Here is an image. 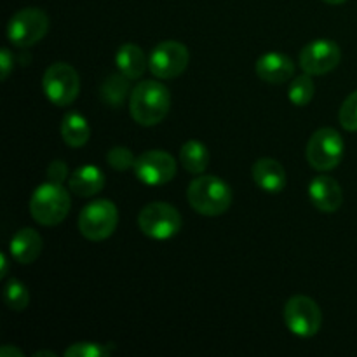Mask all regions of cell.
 Here are the masks:
<instances>
[{"mask_svg": "<svg viewBox=\"0 0 357 357\" xmlns=\"http://www.w3.org/2000/svg\"><path fill=\"white\" fill-rule=\"evenodd\" d=\"M180 162L190 174H202L209 164L208 146L197 139H190L180 149Z\"/></svg>", "mask_w": 357, "mask_h": 357, "instance_id": "cell-20", "label": "cell"}, {"mask_svg": "<svg viewBox=\"0 0 357 357\" xmlns=\"http://www.w3.org/2000/svg\"><path fill=\"white\" fill-rule=\"evenodd\" d=\"M3 302H6V305L10 310L21 312L30 303V291H28V288L21 281L10 279L6 284V288H3Z\"/></svg>", "mask_w": 357, "mask_h": 357, "instance_id": "cell-23", "label": "cell"}, {"mask_svg": "<svg viewBox=\"0 0 357 357\" xmlns=\"http://www.w3.org/2000/svg\"><path fill=\"white\" fill-rule=\"evenodd\" d=\"M251 176H253L255 183L268 194H279L286 187L284 167L281 166V162L271 159V157L258 159L251 167Z\"/></svg>", "mask_w": 357, "mask_h": 357, "instance_id": "cell-15", "label": "cell"}, {"mask_svg": "<svg viewBox=\"0 0 357 357\" xmlns=\"http://www.w3.org/2000/svg\"><path fill=\"white\" fill-rule=\"evenodd\" d=\"M309 199L319 211L335 213L340 209L342 202H344V192L335 178L321 174L310 181Z\"/></svg>", "mask_w": 357, "mask_h": 357, "instance_id": "cell-13", "label": "cell"}, {"mask_svg": "<svg viewBox=\"0 0 357 357\" xmlns=\"http://www.w3.org/2000/svg\"><path fill=\"white\" fill-rule=\"evenodd\" d=\"M112 347L94 342H77L65 351V357H107Z\"/></svg>", "mask_w": 357, "mask_h": 357, "instance_id": "cell-24", "label": "cell"}, {"mask_svg": "<svg viewBox=\"0 0 357 357\" xmlns=\"http://www.w3.org/2000/svg\"><path fill=\"white\" fill-rule=\"evenodd\" d=\"M61 136L63 142L72 149H80V146L86 145L91 136V128L86 117H82L77 112L66 114L61 122Z\"/></svg>", "mask_w": 357, "mask_h": 357, "instance_id": "cell-19", "label": "cell"}, {"mask_svg": "<svg viewBox=\"0 0 357 357\" xmlns=\"http://www.w3.org/2000/svg\"><path fill=\"white\" fill-rule=\"evenodd\" d=\"M342 59V51L337 42L328 40V38H319L305 47L300 52V66L309 75H324L330 73L338 66Z\"/></svg>", "mask_w": 357, "mask_h": 357, "instance_id": "cell-12", "label": "cell"}, {"mask_svg": "<svg viewBox=\"0 0 357 357\" xmlns=\"http://www.w3.org/2000/svg\"><path fill=\"white\" fill-rule=\"evenodd\" d=\"M42 89L56 107H68L77 100L80 91V79L77 70L68 63H52L44 73Z\"/></svg>", "mask_w": 357, "mask_h": 357, "instance_id": "cell-4", "label": "cell"}, {"mask_svg": "<svg viewBox=\"0 0 357 357\" xmlns=\"http://www.w3.org/2000/svg\"><path fill=\"white\" fill-rule=\"evenodd\" d=\"M115 65L122 75L128 77L129 80H136L143 77L149 66V59L143 49L136 44H122L115 54Z\"/></svg>", "mask_w": 357, "mask_h": 357, "instance_id": "cell-18", "label": "cell"}, {"mask_svg": "<svg viewBox=\"0 0 357 357\" xmlns=\"http://www.w3.org/2000/svg\"><path fill=\"white\" fill-rule=\"evenodd\" d=\"M188 204L204 216H220L232 204V188L213 174L194 178L187 190Z\"/></svg>", "mask_w": 357, "mask_h": 357, "instance_id": "cell-2", "label": "cell"}, {"mask_svg": "<svg viewBox=\"0 0 357 357\" xmlns=\"http://www.w3.org/2000/svg\"><path fill=\"white\" fill-rule=\"evenodd\" d=\"M305 157L314 169H335L344 157V138L333 128L317 129L307 143Z\"/></svg>", "mask_w": 357, "mask_h": 357, "instance_id": "cell-5", "label": "cell"}, {"mask_svg": "<svg viewBox=\"0 0 357 357\" xmlns=\"http://www.w3.org/2000/svg\"><path fill=\"white\" fill-rule=\"evenodd\" d=\"M42 356H47V357H56L54 352H49V351H40V352H35L33 357H42Z\"/></svg>", "mask_w": 357, "mask_h": 357, "instance_id": "cell-31", "label": "cell"}, {"mask_svg": "<svg viewBox=\"0 0 357 357\" xmlns=\"http://www.w3.org/2000/svg\"><path fill=\"white\" fill-rule=\"evenodd\" d=\"M49 30V17L38 7H24L17 10L9 21L7 37L16 47H31L45 37Z\"/></svg>", "mask_w": 357, "mask_h": 357, "instance_id": "cell-8", "label": "cell"}, {"mask_svg": "<svg viewBox=\"0 0 357 357\" xmlns=\"http://www.w3.org/2000/svg\"><path fill=\"white\" fill-rule=\"evenodd\" d=\"M42 246H44V241H42L40 234L26 227V229L17 230L10 239V257L21 265L33 264L40 257Z\"/></svg>", "mask_w": 357, "mask_h": 357, "instance_id": "cell-16", "label": "cell"}, {"mask_svg": "<svg viewBox=\"0 0 357 357\" xmlns=\"http://www.w3.org/2000/svg\"><path fill=\"white\" fill-rule=\"evenodd\" d=\"M338 121L345 131L356 132L357 131V91L345 98L342 103L340 112H338Z\"/></svg>", "mask_w": 357, "mask_h": 357, "instance_id": "cell-25", "label": "cell"}, {"mask_svg": "<svg viewBox=\"0 0 357 357\" xmlns=\"http://www.w3.org/2000/svg\"><path fill=\"white\" fill-rule=\"evenodd\" d=\"M107 162L110 164L114 169L126 171L135 167L136 157L132 155V152L128 149V146H114V149L108 150Z\"/></svg>", "mask_w": 357, "mask_h": 357, "instance_id": "cell-26", "label": "cell"}, {"mask_svg": "<svg viewBox=\"0 0 357 357\" xmlns=\"http://www.w3.org/2000/svg\"><path fill=\"white\" fill-rule=\"evenodd\" d=\"M314 93H316V86H314L312 75L305 73V75H300L291 80L288 98L295 107H305L312 101Z\"/></svg>", "mask_w": 357, "mask_h": 357, "instance_id": "cell-22", "label": "cell"}, {"mask_svg": "<svg viewBox=\"0 0 357 357\" xmlns=\"http://www.w3.org/2000/svg\"><path fill=\"white\" fill-rule=\"evenodd\" d=\"M119 223V211L107 199L89 202L79 215V230L86 239L105 241L115 232Z\"/></svg>", "mask_w": 357, "mask_h": 357, "instance_id": "cell-7", "label": "cell"}, {"mask_svg": "<svg viewBox=\"0 0 357 357\" xmlns=\"http://www.w3.org/2000/svg\"><path fill=\"white\" fill-rule=\"evenodd\" d=\"M138 225L150 239L166 241L180 232L181 215L167 202H150L139 211Z\"/></svg>", "mask_w": 357, "mask_h": 357, "instance_id": "cell-6", "label": "cell"}, {"mask_svg": "<svg viewBox=\"0 0 357 357\" xmlns=\"http://www.w3.org/2000/svg\"><path fill=\"white\" fill-rule=\"evenodd\" d=\"M0 357H23V352L13 345H6V347L0 349Z\"/></svg>", "mask_w": 357, "mask_h": 357, "instance_id": "cell-29", "label": "cell"}, {"mask_svg": "<svg viewBox=\"0 0 357 357\" xmlns=\"http://www.w3.org/2000/svg\"><path fill=\"white\" fill-rule=\"evenodd\" d=\"M13 66H14L13 54H10L9 49L3 47L2 51H0V72H2V80H7Z\"/></svg>", "mask_w": 357, "mask_h": 357, "instance_id": "cell-28", "label": "cell"}, {"mask_svg": "<svg viewBox=\"0 0 357 357\" xmlns=\"http://www.w3.org/2000/svg\"><path fill=\"white\" fill-rule=\"evenodd\" d=\"M68 178V167L63 160H52L47 167V180L54 181V183H65Z\"/></svg>", "mask_w": 357, "mask_h": 357, "instance_id": "cell-27", "label": "cell"}, {"mask_svg": "<svg viewBox=\"0 0 357 357\" xmlns=\"http://www.w3.org/2000/svg\"><path fill=\"white\" fill-rule=\"evenodd\" d=\"M132 169L142 183L159 187V185L169 183L176 176L178 166L171 153L162 152V150H149L136 157Z\"/></svg>", "mask_w": 357, "mask_h": 357, "instance_id": "cell-11", "label": "cell"}, {"mask_svg": "<svg viewBox=\"0 0 357 357\" xmlns=\"http://www.w3.org/2000/svg\"><path fill=\"white\" fill-rule=\"evenodd\" d=\"M105 187V174L100 167L93 164L77 167L68 178V188L72 194L79 197H93L98 192L103 190Z\"/></svg>", "mask_w": 357, "mask_h": 357, "instance_id": "cell-17", "label": "cell"}, {"mask_svg": "<svg viewBox=\"0 0 357 357\" xmlns=\"http://www.w3.org/2000/svg\"><path fill=\"white\" fill-rule=\"evenodd\" d=\"M187 45L176 40H166L157 44L149 56V70L157 79H174L181 75L188 65Z\"/></svg>", "mask_w": 357, "mask_h": 357, "instance_id": "cell-10", "label": "cell"}, {"mask_svg": "<svg viewBox=\"0 0 357 357\" xmlns=\"http://www.w3.org/2000/svg\"><path fill=\"white\" fill-rule=\"evenodd\" d=\"M0 265H2V268H0V279H3L7 275V272H9V264H7L6 253L0 255Z\"/></svg>", "mask_w": 357, "mask_h": 357, "instance_id": "cell-30", "label": "cell"}, {"mask_svg": "<svg viewBox=\"0 0 357 357\" xmlns=\"http://www.w3.org/2000/svg\"><path fill=\"white\" fill-rule=\"evenodd\" d=\"M171 94L164 84L157 80H142L129 98V112L139 126H155L169 114Z\"/></svg>", "mask_w": 357, "mask_h": 357, "instance_id": "cell-1", "label": "cell"}, {"mask_svg": "<svg viewBox=\"0 0 357 357\" xmlns=\"http://www.w3.org/2000/svg\"><path fill=\"white\" fill-rule=\"evenodd\" d=\"M129 93V79L126 75L119 73H112L103 80L100 89V96L108 107H121L124 103L126 96Z\"/></svg>", "mask_w": 357, "mask_h": 357, "instance_id": "cell-21", "label": "cell"}, {"mask_svg": "<svg viewBox=\"0 0 357 357\" xmlns=\"http://www.w3.org/2000/svg\"><path fill=\"white\" fill-rule=\"evenodd\" d=\"M70 211V194L61 183L45 181L38 185L30 199V213L40 225L54 227L66 218Z\"/></svg>", "mask_w": 357, "mask_h": 357, "instance_id": "cell-3", "label": "cell"}, {"mask_svg": "<svg viewBox=\"0 0 357 357\" xmlns=\"http://www.w3.org/2000/svg\"><path fill=\"white\" fill-rule=\"evenodd\" d=\"M255 70L264 82L284 84L295 73V65L282 52H267V54L258 58Z\"/></svg>", "mask_w": 357, "mask_h": 357, "instance_id": "cell-14", "label": "cell"}, {"mask_svg": "<svg viewBox=\"0 0 357 357\" xmlns=\"http://www.w3.org/2000/svg\"><path fill=\"white\" fill-rule=\"evenodd\" d=\"M323 2L330 3V6H340V3L347 2V0H323Z\"/></svg>", "mask_w": 357, "mask_h": 357, "instance_id": "cell-32", "label": "cell"}, {"mask_svg": "<svg viewBox=\"0 0 357 357\" xmlns=\"http://www.w3.org/2000/svg\"><path fill=\"white\" fill-rule=\"evenodd\" d=\"M284 323L296 337L310 338L319 333L323 312L310 296L295 295L284 305Z\"/></svg>", "mask_w": 357, "mask_h": 357, "instance_id": "cell-9", "label": "cell"}]
</instances>
